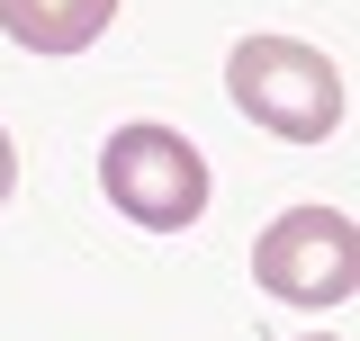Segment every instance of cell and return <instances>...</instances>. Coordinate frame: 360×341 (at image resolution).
Wrapping results in <instances>:
<instances>
[{
    "label": "cell",
    "mask_w": 360,
    "mask_h": 341,
    "mask_svg": "<svg viewBox=\"0 0 360 341\" xmlns=\"http://www.w3.org/2000/svg\"><path fill=\"white\" fill-rule=\"evenodd\" d=\"M225 99L279 144H324L342 126V72L297 36H243L225 54Z\"/></svg>",
    "instance_id": "obj_1"
},
{
    "label": "cell",
    "mask_w": 360,
    "mask_h": 341,
    "mask_svg": "<svg viewBox=\"0 0 360 341\" xmlns=\"http://www.w3.org/2000/svg\"><path fill=\"white\" fill-rule=\"evenodd\" d=\"M99 189L108 207L144 225V234H180L207 215V153L180 126H117L108 153H99Z\"/></svg>",
    "instance_id": "obj_2"
},
{
    "label": "cell",
    "mask_w": 360,
    "mask_h": 341,
    "mask_svg": "<svg viewBox=\"0 0 360 341\" xmlns=\"http://www.w3.org/2000/svg\"><path fill=\"white\" fill-rule=\"evenodd\" d=\"M252 279L279 305H342L360 279V234L342 207H288L252 243Z\"/></svg>",
    "instance_id": "obj_3"
},
{
    "label": "cell",
    "mask_w": 360,
    "mask_h": 341,
    "mask_svg": "<svg viewBox=\"0 0 360 341\" xmlns=\"http://www.w3.org/2000/svg\"><path fill=\"white\" fill-rule=\"evenodd\" d=\"M117 0H0V36L27 54H82L108 36Z\"/></svg>",
    "instance_id": "obj_4"
},
{
    "label": "cell",
    "mask_w": 360,
    "mask_h": 341,
    "mask_svg": "<svg viewBox=\"0 0 360 341\" xmlns=\"http://www.w3.org/2000/svg\"><path fill=\"white\" fill-rule=\"evenodd\" d=\"M9 189H18V144H9V126H0V207H9Z\"/></svg>",
    "instance_id": "obj_5"
}]
</instances>
